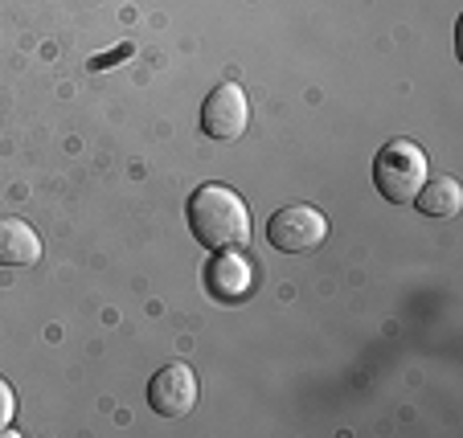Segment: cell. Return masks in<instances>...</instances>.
<instances>
[{"instance_id":"2","label":"cell","mask_w":463,"mask_h":438,"mask_svg":"<svg viewBox=\"0 0 463 438\" xmlns=\"http://www.w3.org/2000/svg\"><path fill=\"white\" fill-rule=\"evenodd\" d=\"M430 176V160L427 152L414 140H390L373 160V184L377 193L393 205H406L419 197V189Z\"/></svg>"},{"instance_id":"8","label":"cell","mask_w":463,"mask_h":438,"mask_svg":"<svg viewBox=\"0 0 463 438\" xmlns=\"http://www.w3.org/2000/svg\"><path fill=\"white\" fill-rule=\"evenodd\" d=\"M414 205H419V213H427V218H455V213L463 210V189L455 176H427V184L419 189Z\"/></svg>"},{"instance_id":"6","label":"cell","mask_w":463,"mask_h":438,"mask_svg":"<svg viewBox=\"0 0 463 438\" xmlns=\"http://www.w3.org/2000/svg\"><path fill=\"white\" fill-rule=\"evenodd\" d=\"M205 287H210V295L222 299V303H238V299L250 295L254 271L238 250H218V255L210 258V266H205Z\"/></svg>"},{"instance_id":"3","label":"cell","mask_w":463,"mask_h":438,"mask_svg":"<svg viewBox=\"0 0 463 438\" xmlns=\"http://www.w3.org/2000/svg\"><path fill=\"white\" fill-rule=\"evenodd\" d=\"M267 238L283 255H307L328 238V218L312 205H283L271 221H267Z\"/></svg>"},{"instance_id":"5","label":"cell","mask_w":463,"mask_h":438,"mask_svg":"<svg viewBox=\"0 0 463 438\" xmlns=\"http://www.w3.org/2000/svg\"><path fill=\"white\" fill-rule=\"evenodd\" d=\"M197 373L189 365H165L156 377L148 381V405L160 414V418H184V414L197 405Z\"/></svg>"},{"instance_id":"4","label":"cell","mask_w":463,"mask_h":438,"mask_svg":"<svg viewBox=\"0 0 463 438\" xmlns=\"http://www.w3.org/2000/svg\"><path fill=\"white\" fill-rule=\"evenodd\" d=\"M250 127V103L238 82H222L202 103V132L210 140H238Z\"/></svg>"},{"instance_id":"1","label":"cell","mask_w":463,"mask_h":438,"mask_svg":"<svg viewBox=\"0 0 463 438\" xmlns=\"http://www.w3.org/2000/svg\"><path fill=\"white\" fill-rule=\"evenodd\" d=\"M189 229L205 250H238L250 242V210L230 184H202L189 197Z\"/></svg>"},{"instance_id":"7","label":"cell","mask_w":463,"mask_h":438,"mask_svg":"<svg viewBox=\"0 0 463 438\" xmlns=\"http://www.w3.org/2000/svg\"><path fill=\"white\" fill-rule=\"evenodd\" d=\"M42 258V238L29 221L0 218V266H33Z\"/></svg>"},{"instance_id":"9","label":"cell","mask_w":463,"mask_h":438,"mask_svg":"<svg viewBox=\"0 0 463 438\" xmlns=\"http://www.w3.org/2000/svg\"><path fill=\"white\" fill-rule=\"evenodd\" d=\"M13 418H17V394H13L9 381L0 377V434L13 426Z\"/></svg>"}]
</instances>
